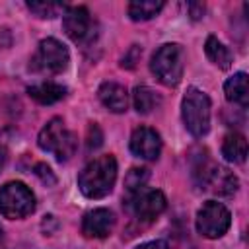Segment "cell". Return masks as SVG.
I'll list each match as a JSON object with an SVG mask.
<instances>
[{
    "instance_id": "cell-1",
    "label": "cell",
    "mask_w": 249,
    "mask_h": 249,
    "mask_svg": "<svg viewBox=\"0 0 249 249\" xmlns=\"http://www.w3.org/2000/svg\"><path fill=\"white\" fill-rule=\"evenodd\" d=\"M117 181V161L111 154L89 161L78 175V187L88 198H103L113 191Z\"/></svg>"
},
{
    "instance_id": "cell-2",
    "label": "cell",
    "mask_w": 249,
    "mask_h": 249,
    "mask_svg": "<svg viewBox=\"0 0 249 249\" xmlns=\"http://www.w3.org/2000/svg\"><path fill=\"white\" fill-rule=\"evenodd\" d=\"M185 68V51L177 43H165L161 45L150 60V70L161 82L163 86H177L183 78Z\"/></svg>"
},
{
    "instance_id": "cell-3",
    "label": "cell",
    "mask_w": 249,
    "mask_h": 249,
    "mask_svg": "<svg viewBox=\"0 0 249 249\" xmlns=\"http://www.w3.org/2000/svg\"><path fill=\"white\" fill-rule=\"evenodd\" d=\"M37 144L43 152L53 154L58 161H66L74 156L78 148V138L72 130L66 128L62 119H51L39 132Z\"/></svg>"
},
{
    "instance_id": "cell-4",
    "label": "cell",
    "mask_w": 249,
    "mask_h": 249,
    "mask_svg": "<svg viewBox=\"0 0 249 249\" xmlns=\"http://www.w3.org/2000/svg\"><path fill=\"white\" fill-rule=\"evenodd\" d=\"M181 117H183V123L187 126V130L200 138L208 132L210 128V99L208 95L191 86L185 95H183V101H181Z\"/></svg>"
},
{
    "instance_id": "cell-5",
    "label": "cell",
    "mask_w": 249,
    "mask_h": 249,
    "mask_svg": "<svg viewBox=\"0 0 249 249\" xmlns=\"http://www.w3.org/2000/svg\"><path fill=\"white\" fill-rule=\"evenodd\" d=\"M35 210V195L19 181H10L0 189V214L10 220H19Z\"/></svg>"
},
{
    "instance_id": "cell-6",
    "label": "cell",
    "mask_w": 249,
    "mask_h": 249,
    "mask_svg": "<svg viewBox=\"0 0 249 249\" xmlns=\"http://www.w3.org/2000/svg\"><path fill=\"white\" fill-rule=\"evenodd\" d=\"M68 62H70L68 49H66L60 41L49 37V39H43V41L39 43L37 53L33 54L29 68H31L33 72H37V74L54 76V74L64 72L66 66H68Z\"/></svg>"
},
{
    "instance_id": "cell-7",
    "label": "cell",
    "mask_w": 249,
    "mask_h": 249,
    "mask_svg": "<svg viewBox=\"0 0 249 249\" xmlns=\"http://www.w3.org/2000/svg\"><path fill=\"white\" fill-rule=\"evenodd\" d=\"M230 224H231V214L222 202L208 200L196 212V230L200 235L208 239L222 237L230 230Z\"/></svg>"
},
{
    "instance_id": "cell-8",
    "label": "cell",
    "mask_w": 249,
    "mask_h": 249,
    "mask_svg": "<svg viewBox=\"0 0 249 249\" xmlns=\"http://www.w3.org/2000/svg\"><path fill=\"white\" fill-rule=\"evenodd\" d=\"M126 206L130 208V212L138 218V220H146V222H152L156 220L163 210H165V195L158 189H148V187H142L140 191L132 193V195H126Z\"/></svg>"
},
{
    "instance_id": "cell-9",
    "label": "cell",
    "mask_w": 249,
    "mask_h": 249,
    "mask_svg": "<svg viewBox=\"0 0 249 249\" xmlns=\"http://www.w3.org/2000/svg\"><path fill=\"white\" fill-rule=\"evenodd\" d=\"M62 27L66 31V35L76 41V43H84L86 39L91 37V16L88 12L86 6H70L62 12Z\"/></svg>"
},
{
    "instance_id": "cell-10",
    "label": "cell",
    "mask_w": 249,
    "mask_h": 249,
    "mask_svg": "<svg viewBox=\"0 0 249 249\" xmlns=\"http://www.w3.org/2000/svg\"><path fill=\"white\" fill-rule=\"evenodd\" d=\"M115 228V216L109 208H93L82 220V233L89 239H103Z\"/></svg>"
},
{
    "instance_id": "cell-11",
    "label": "cell",
    "mask_w": 249,
    "mask_h": 249,
    "mask_svg": "<svg viewBox=\"0 0 249 249\" xmlns=\"http://www.w3.org/2000/svg\"><path fill=\"white\" fill-rule=\"evenodd\" d=\"M130 152L142 160H156L161 152V138L154 128L138 126L130 136Z\"/></svg>"
},
{
    "instance_id": "cell-12",
    "label": "cell",
    "mask_w": 249,
    "mask_h": 249,
    "mask_svg": "<svg viewBox=\"0 0 249 249\" xmlns=\"http://www.w3.org/2000/svg\"><path fill=\"white\" fill-rule=\"evenodd\" d=\"M202 187H206L218 196H231L237 191V177L226 167L212 165L202 181Z\"/></svg>"
},
{
    "instance_id": "cell-13",
    "label": "cell",
    "mask_w": 249,
    "mask_h": 249,
    "mask_svg": "<svg viewBox=\"0 0 249 249\" xmlns=\"http://www.w3.org/2000/svg\"><path fill=\"white\" fill-rule=\"evenodd\" d=\"M97 95L111 113H124L128 107V93L117 82H103L97 89Z\"/></svg>"
},
{
    "instance_id": "cell-14",
    "label": "cell",
    "mask_w": 249,
    "mask_h": 249,
    "mask_svg": "<svg viewBox=\"0 0 249 249\" xmlns=\"http://www.w3.org/2000/svg\"><path fill=\"white\" fill-rule=\"evenodd\" d=\"M27 93L31 99H35L37 103L41 105H53L56 101H60L64 95H66V88L62 84H56V82H39V84H33L27 88Z\"/></svg>"
},
{
    "instance_id": "cell-15",
    "label": "cell",
    "mask_w": 249,
    "mask_h": 249,
    "mask_svg": "<svg viewBox=\"0 0 249 249\" xmlns=\"http://www.w3.org/2000/svg\"><path fill=\"white\" fill-rule=\"evenodd\" d=\"M224 93H226V99H228V101L245 107L247 101H249L247 74H245V72H237V74H233V76L224 84Z\"/></svg>"
},
{
    "instance_id": "cell-16",
    "label": "cell",
    "mask_w": 249,
    "mask_h": 249,
    "mask_svg": "<svg viewBox=\"0 0 249 249\" xmlns=\"http://www.w3.org/2000/svg\"><path fill=\"white\" fill-rule=\"evenodd\" d=\"M222 156L231 163H243L247 158V140L239 132H230L222 142Z\"/></svg>"
},
{
    "instance_id": "cell-17",
    "label": "cell",
    "mask_w": 249,
    "mask_h": 249,
    "mask_svg": "<svg viewBox=\"0 0 249 249\" xmlns=\"http://www.w3.org/2000/svg\"><path fill=\"white\" fill-rule=\"evenodd\" d=\"M204 51H206V56L210 58V62L216 64L218 68L226 70L231 66V53L222 41H218V37L210 35L204 43Z\"/></svg>"
},
{
    "instance_id": "cell-18",
    "label": "cell",
    "mask_w": 249,
    "mask_h": 249,
    "mask_svg": "<svg viewBox=\"0 0 249 249\" xmlns=\"http://www.w3.org/2000/svg\"><path fill=\"white\" fill-rule=\"evenodd\" d=\"M132 101H134V109L138 113H142V115L152 113L161 103L160 95L154 89H150L148 86H136L134 93H132Z\"/></svg>"
},
{
    "instance_id": "cell-19",
    "label": "cell",
    "mask_w": 249,
    "mask_h": 249,
    "mask_svg": "<svg viewBox=\"0 0 249 249\" xmlns=\"http://www.w3.org/2000/svg\"><path fill=\"white\" fill-rule=\"evenodd\" d=\"M163 8L161 0H138V2H130L128 4V16L134 21H146L152 19L156 14H160V10Z\"/></svg>"
},
{
    "instance_id": "cell-20",
    "label": "cell",
    "mask_w": 249,
    "mask_h": 249,
    "mask_svg": "<svg viewBox=\"0 0 249 249\" xmlns=\"http://www.w3.org/2000/svg\"><path fill=\"white\" fill-rule=\"evenodd\" d=\"M148 177H150L148 169H144V167H132V169L126 173V177H124V189H126V195H132V193L140 191L142 187H146Z\"/></svg>"
},
{
    "instance_id": "cell-21",
    "label": "cell",
    "mask_w": 249,
    "mask_h": 249,
    "mask_svg": "<svg viewBox=\"0 0 249 249\" xmlns=\"http://www.w3.org/2000/svg\"><path fill=\"white\" fill-rule=\"evenodd\" d=\"M27 8L37 16V18H54L58 12H64L66 8L56 2H27Z\"/></svg>"
},
{
    "instance_id": "cell-22",
    "label": "cell",
    "mask_w": 249,
    "mask_h": 249,
    "mask_svg": "<svg viewBox=\"0 0 249 249\" xmlns=\"http://www.w3.org/2000/svg\"><path fill=\"white\" fill-rule=\"evenodd\" d=\"M86 140H88V150H95V148H99L103 144V132L95 123H89Z\"/></svg>"
},
{
    "instance_id": "cell-23",
    "label": "cell",
    "mask_w": 249,
    "mask_h": 249,
    "mask_svg": "<svg viewBox=\"0 0 249 249\" xmlns=\"http://www.w3.org/2000/svg\"><path fill=\"white\" fill-rule=\"evenodd\" d=\"M33 173H35L45 185H54V183H56V177H54V173L51 171V167H49L47 163H37L35 169H33Z\"/></svg>"
},
{
    "instance_id": "cell-24",
    "label": "cell",
    "mask_w": 249,
    "mask_h": 249,
    "mask_svg": "<svg viewBox=\"0 0 249 249\" xmlns=\"http://www.w3.org/2000/svg\"><path fill=\"white\" fill-rule=\"evenodd\" d=\"M140 54H142V49H140L138 45H132V47H130V51L123 56L121 66H123V68H132V66L136 64V60L140 58Z\"/></svg>"
},
{
    "instance_id": "cell-25",
    "label": "cell",
    "mask_w": 249,
    "mask_h": 249,
    "mask_svg": "<svg viewBox=\"0 0 249 249\" xmlns=\"http://www.w3.org/2000/svg\"><path fill=\"white\" fill-rule=\"evenodd\" d=\"M187 8H189V16L193 19H200L202 14H204V4L202 2H189Z\"/></svg>"
},
{
    "instance_id": "cell-26",
    "label": "cell",
    "mask_w": 249,
    "mask_h": 249,
    "mask_svg": "<svg viewBox=\"0 0 249 249\" xmlns=\"http://www.w3.org/2000/svg\"><path fill=\"white\" fill-rule=\"evenodd\" d=\"M136 249H169V245L161 239H156V241H148V243H142L138 245Z\"/></svg>"
},
{
    "instance_id": "cell-27",
    "label": "cell",
    "mask_w": 249,
    "mask_h": 249,
    "mask_svg": "<svg viewBox=\"0 0 249 249\" xmlns=\"http://www.w3.org/2000/svg\"><path fill=\"white\" fill-rule=\"evenodd\" d=\"M6 160H8V152H6V148H0V171L6 165Z\"/></svg>"
},
{
    "instance_id": "cell-28",
    "label": "cell",
    "mask_w": 249,
    "mask_h": 249,
    "mask_svg": "<svg viewBox=\"0 0 249 249\" xmlns=\"http://www.w3.org/2000/svg\"><path fill=\"white\" fill-rule=\"evenodd\" d=\"M0 239H2V228H0Z\"/></svg>"
}]
</instances>
